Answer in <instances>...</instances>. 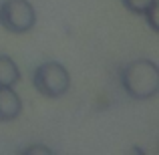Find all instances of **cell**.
Listing matches in <instances>:
<instances>
[{"mask_svg": "<svg viewBox=\"0 0 159 155\" xmlns=\"http://www.w3.org/2000/svg\"><path fill=\"white\" fill-rule=\"evenodd\" d=\"M22 153H30V155H34V153H43V155H51L54 153L51 147H47V145H28V147H24L22 149Z\"/></svg>", "mask_w": 159, "mask_h": 155, "instance_id": "8", "label": "cell"}, {"mask_svg": "<svg viewBox=\"0 0 159 155\" xmlns=\"http://www.w3.org/2000/svg\"><path fill=\"white\" fill-rule=\"evenodd\" d=\"M22 113V99L14 87H0V123L14 121Z\"/></svg>", "mask_w": 159, "mask_h": 155, "instance_id": "4", "label": "cell"}, {"mask_svg": "<svg viewBox=\"0 0 159 155\" xmlns=\"http://www.w3.org/2000/svg\"><path fill=\"white\" fill-rule=\"evenodd\" d=\"M155 2L157 0H121V4H123L129 12H133V14H143L149 6H153Z\"/></svg>", "mask_w": 159, "mask_h": 155, "instance_id": "6", "label": "cell"}, {"mask_svg": "<svg viewBox=\"0 0 159 155\" xmlns=\"http://www.w3.org/2000/svg\"><path fill=\"white\" fill-rule=\"evenodd\" d=\"M157 12H159V2H155L153 6H149L147 10L143 12V18L147 20V24H149V28H151L153 32H159V22H157Z\"/></svg>", "mask_w": 159, "mask_h": 155, "instance_id": "7", "label": "cell"}, {"mask_svg": "<svg viewBox=\"0 0 159 155\" xmlns=\"http://www.w3.org/2000/svg\"><path fill=\"white\" fill-rule=\"evenodd\" d=\"M123 91L135 101H147L159 93V66L151 58H135L119 73Z\"/></svg>", "mask_w": 159, "mask_h": 155, "instance_id": "1", "label": "cell"}, {"mask_svg": "<svg viewBox=\"0 0 159 155\" xmlns=\"http://www.w3.org/2000/svg\"><path fill=\"white\" fill-rule=\"evenodd\" d=\"M32 87L47 99H58L70 89V75L62 62L44 61L32 71Z\"/></svg>", "mask_w": 159, "mask_h": 155, "instance_id": "2", "label": "cell"}, {"mask_svg": "<svg viewBox=\"0 0 159 155\" xmlns=\"http://www.w3.org/2000/svg\"><path fill=\"white\" fill-rule=\"evenodd\" d=\"M36 24V10L30 0H2L0 2V26L12 34L30 32Z\"/></svg>", "mask_w": 159, "mask_h": 155, "instance_id": "3", "label": "cell"}, {"mask_svg": "<svg viewBox=\"0 0 159 155\" xmlns=\"http://www.w3.org/2000/svg\"><path fill=\"white\" fill-rule=\"evenodd\" d=\"M20 81V69L14 58L0 54V87H14Z\"/></svg>", "mask_w": 159, "mask_h": 155, "instance_id": "5", "label": "cell"}]
</instances>
